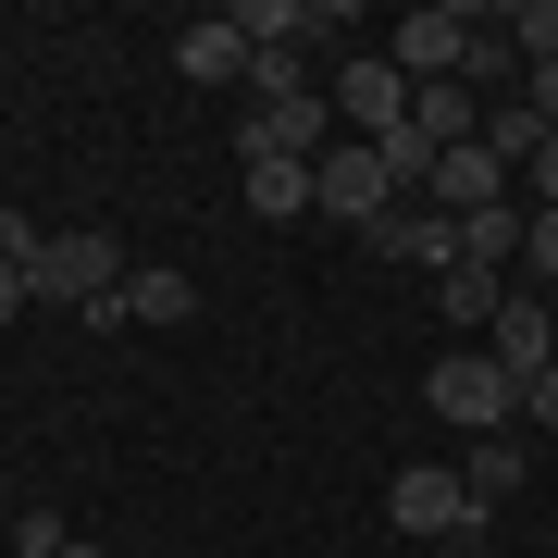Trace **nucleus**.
Returning a JSON list of instances; mask_svg holds the SVG:
<instances>
[{"mask_svg": "<svg viewBox=\"0 0 558 558\" xmlns=\"http://www.w3.org/2000/svg\"><path fill=\"white\" fill-rule=\"evenodd\" d=\"M422 199H435L447 223H472V211H497V199H521V186H509V161H497V149L472 137V149H447V161H435V186H422Z\"/></svg>", "mask_w": 558, "mask_h": 558, "instance_id": "6e6552de", "label": "nucleus"}, {"mask_svg": "<svg viewBox=\"0 0 558 558\" xmlns=\"http://www.w3.org/2000/svg\"><path fill=\"white\" fill-rule=\"evenodd\" d=\"M336 149V100H274V112H248V137H236V161H323Z\"/></svg>", "mask_w": 558, "mask_h": 558, "instance_id": "0eeeda50", "label": "nucleus"}, {"mask_svg": "<svg viewBox=\"0 0 558 558\" xmlns=\"http://www.w3.org/2000/svg\"><path fill=\"white\" fill-rule=\"evenodd\" d=\"M410 137L435 149V161H447V149H472V137H484V112H472V87H410Z\"/></svg>", "mask_w": 558, "mask_h": 558, "instance_id": "f8f14e48", "label": "nucleus"}, {"mask_svg": "<svg viewBox=\"0 0 558 558\" xmlns=\"http://www.w3.org/2000/svg\"><path fill=\"white\" fill-rule=\"evenodd\" d=\"M174 75H186V87H248V25H236V13L174 25Z\"/></svg>", "mask_w": 558, "mask_h": 558, "instance_id": "1a4fd4ad", "label": "nucleus"}, {"mask_svg": "<svg viewBox=\"0 0 558 558\" xmlns=\"http://www.w3.org/2000/svg\"><path fill=\"white\" fill-rule=\"evenodd\" d=\"M360 248H385V260H422V274H447V260H459V223H447L435 199H398V211H385Z\"/></svg>", "mask_w": 558, "mask_h": 558, "instance_id": "9d476101", "label": "nucleus"}, {"mask_svg": "<svg viewBox=\"0 0 558 558\" xmlns=\"http://www.w3.org/2000/svg\"><path fill=\"white\" fill-rule=\"evenodd\" d=\"M50 558H100V546H87V534H62V546H50Z\"/></svg>", "mask_w": 558, "mask_h": 558, "instance_id": "b1692460", "label": "nucleus"}, {"mask_svg": "<svg viewBox=\"0 0 558 558\" xmlns=\"http://www.w3.org/2000/svg\"><path fill=\"white\" fill-rule=\"evenodd\" d=\"M521 286L558 299V211H534V236H521Z\"/></svg>", "mask_w": 558, "mask_h": 558, "instance_id": "a211bd4d", "label": "nucleus"}, {"mask_svg": "<svg viewBox=\"0 0 558 558\" xmlns=\"http://www.w3.org/2000/svg\"><path fill=\"white\" fill-rule=\"evenodd\" d=\"M521 422H546V435H558V373H534V385H521Z\"/></svg>", "mask_w": 558, "mask_h": 558, "instance_id": "4be33fe9", "label": "nucleus"}, {"mask_svg": "<svg viewBox=\"0 0 558 558\" xmlns=\"http://www.w3.org/2000/svg\"><path fill=\"white\" fill-rule=\"evenodd\" d=\"M323 100H336V124H348L360 149H385V137H398V124H410V75H398V62H385V50H348V75L323 87Z\"/></svg>", "mask_w": 558, "mask_h": 558, "instance_id": "20e7f679", "label": "nucleus"}, {"mask_svg": "<svg viewBox=\"0 0 558 558\" xmlns=\"http://www.w3.org/2000/svg\"><path fill=\"white\" fill-rule=\"evenodd\" d=\"M459 484H472V509H509L521 484H534V447H521V435H472V447H459Z\"/></svg>", "mask_w": 558, "mask_h": 558, "instance_id": "9b49d317", "label": "nucleus"}, {"mask_svg": "<svg viewBox=\"0 0 558 558\" xmlns=\"http://www.w3.org/2000/svg\"><path fill=\"white\" fill-rule=\"evenodd\" d=\"M422 398H435V422H459V447H472V435H509V422H521V385H509L484 348H447L435 373H422Z\"/></svg>", "mask_w": 558, "mask_h": 558, "instance_id": "7ed1b4c3", "label": "nucleus"}, {"mask_svg": "<svg viewBox=\"0 0 558 558\" xmlns=\"http://www.w3.org/2000/svg\"><path fill=\"white\" fill-rule=\"evenodd\" d=\"M248 211L260 223H299L311 211V161H248Z\"/></svg>", "mask_w": 558, "mask_h": 558, "instance_id": "dca6fc26", "label": "nucleus"}, {"mask_svg": "<svg viewBox=\"0 0 558 558\" xmlns=\"http://www.w3.org/2000/svg\"><path fill=\"white\" fill-rule=\"evenodd\" d=\"M521 186H534V211H558V124H546V149L521 161Z\"/></svg>", "mask_w": 558, "mask_h": 558, "instance_id": "aec40b11", "label": "nucleus"}, {"mask_svg": "<svg viewBox=\"0 0 558 558\" xmlns=\"http://www.w3.org/2000/svg\"><path fill=\"white\" fill-rule=\"evenodd\" d=\"M497 38H509L521 62H558V0H521V13L497 25Z\"/></svg>", "mask_w": 558, "mask_h": 558, "instance_id": "f3484780", "label": "nucleus"}, {"mask_svg": "<svg viewBox=\"0 0 558 558\" xmlns=\"http://www.w3.org/2000/svg\"><path fill=\"white\" fill-rule=\"evenodd\" d=\"M124 236H100V223H62L50 236V260H38V299L50 311H75V323H124Z\"/></svg>", "mask_w": 558, "mask_h": 558, "instance_id": "f257e3e1", "label": "nucleus"}, {"mask_svg": "<svg viewBox=\"0 0 558 558\" xmlns=\"http://www.w3.org/2000/svg\"><path fill=\"white\" fill-rule=\"evenodd\" d=\"M484 360H497L509 385H534V373H558V311H546V299H534V286H521V274H509V311L484 323Z\"/></svg>", "mask_w": 558, "mask_h": 558, "instance_id": "423d86ee", "label": "nucleus"}, {"mask_svg": "<svg viewBox=\"0 0 558 558\" xmlns=\"http://www.w3.org/2000/svg\"><path fill=\"white\" fill-rule=\"evenodd\" d=\"M311 211H323V223H360V236H373V223L398 211V186H385V161L360 149V137H336V149L311 161Z\"/></svg>", "mask_w": 558, "mask_h": 558, "instance_id": "39448f33", "label": "nucleus"}, {"mask_svg": "<svg viewBox=\"0 0 558 558\" xmlns=\"http://www.w3.org/2000/svg\"><path fill=\"white\" fill-rule=\"evenodd\" d=\"M521 236H534V211L497 199V211H472V223H459V260H472V274H521Z\"/></svg>", "mask_w": 558, "mask_h": 558, "instance_id": "ddd939ff", "label": "nucleus"}, {"mask_svg": "<svg viewBox=\"0 0 558 558\" xmlns=\"http://www.w3.org/2000/svg\"><path fill=\"white\" fill-rule=\"evenodd\" d=\"M385 521L422 546H459V558H484V521L497 509H472V484H459V459H410L398 484H385Z\"/></svg>", "mask_w": 558, "mask_h": 558, "instance_id": "f03ea898", "label": "nucleus"}, {"mask_svg": "<svg viewBox=\"0 0 558 558\" xmlns=\"http://www.w3.org/2000/svg\"><path fill=\"white\" fill-rule=\"evenodd\" d=\"M186 311H199V286H186L174 260H149V274H124V323H149V336H174Z\"/></svg>", "mask_w": 558, "mask_h": 558, "instance_id": "4468645a", "label": "nucleus"}, {"mask_svg": "<svg viewBox=\"0 0 558 558\" xmlns=\"http://www.w3.org/2000/svg\"><path fill=\"white\" fill-rule=\"evenodd\" d=\"M435 286H447V323H459V336H484V323L509 311V274H472V260H447Z\"/></svg>", "mask_w": 558, "mask_h": 558, "instance_id": "2eb2a0df", "label": "nucleus"}, {"mask_svg": "<svg viewBox=\"0 0 558 558\" xmlns=\"http://www.w3.org/2000/svg\"><path fill=\"white\" fill-rule=\"evenodd\" d=\"M521 100H534V112L558 124V62H534V87H521Z\"/></svg>", "mask_w": 558, "mask_h": 558, "instance_id": "5701e85b", "label": "nucleus"}, {"mask_svg": "<svg viewBox=\"0 0 558 558\" xmlns=\"http://www.w3.org/2000/svg\"><path fill=\"white\" fill-rule=\"evenodd\" d=\"M38 311V274H13V260H0V323H25Z\"/></svg>", "mask_w": 558, "mask_h": 558, "instance_id": "412c9836", "label": "nucleus"}, {"mask_svg": "<svg viewBox=\"0 0 558 558\" xmlns=\"http://www.w3.org/2000/svg\"><path fill=\"white\" fill-rule=\"evenodd\" d=\"M0 260H13V274H38V260H50V223H25V211H0Z\"/></svg>", "mask_w": 558, "mask_h": 558, "instance_id": "6ab92c4d", "label": "nucleus"}]
</instances>
